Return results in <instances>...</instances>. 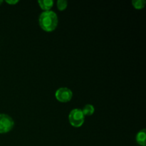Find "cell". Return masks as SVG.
Returning <instances> with one entry per match:
<instances>
[{
	"label": "cell",
	"instance_id": "8fae6325",
	"mask_svg": "<svg viewBox=\"0 0 146 146\" xmlns=\"http://www.w3.org/2000/svg\"><path fill=\"white\" fill-rule=\"evenodd\" d=\"M2 2H3V1H1V0H0V5H1V3H2Z\"/></svg>",
	"mask_w": 146,
	"mask_h": 146
},
{
	"label": "cell",
	"instance_id": "9c48e42d",
	"mask_svg": "<svg viewBox=\"0 0 146 146\" xmlns=\"http://www.w3.org/2000/svg\"><path fill=\"white\" fill-rule=\"evenodd\" d=\"M68 5V1L66 0H58L57 1V7L60 11H63L65 9Z\"/></svg>",
	"mask_w": 146,
	"mask_h": 146
},
{
	"label": "cell",
	"instance_id": "6da1fadb",
	"mask_svg": "<svg viewBox=\"0 0 146 146\" xmlns=\"http://www.w3.org/2000/svg\"><path fill=\"white\" fill-rule=\"evenodd\" d=\"M58 21L57 14L51 10L43 11L38 18V23L41 28L48 32L53 31L56 29Z\"/></svg>",
	"mask_w": 146,
	"mask_h": 146
},
{
	"label": "cell",
	"instance_id": "277c9868",
	"mask_svg": "<svg viewBox=\"0 0 146 146\" xmlns=\"http://www.w3.org/2000/svg\"><path fill=\"white\" fill-rule=\"evenodd\" d=\"M55 96L58 101L62 103H66L71 101L73 96V93L71 89L66 87L60 88L56 91Z\"/></svg>",
	"mask_w": 146,
	"mask_h": 146
},
{
	"label": "cell",
	"instance_id": "3957f363",
	"mask_svg": "<svg viewBox=\"0 0 146 146\" xmlns=\"http://www.w3.org/2000/svg\"><path fill=\"white\" fill-rule=\"evenodd\" d=\"M14 125L12 118L7 114L0 113V133H6L11 131Z\"/></svg>",
	"mask_w": 146,
	"mask_h": 146
},
{
	"label": "cell",
	"instance_id": "30bf717a",
	"mask_svg": "<svg viewBox=\"0 0 146 146\" xmlns=\"http://www.w3.org/2000/svg\"><path fill=\"white\" fill-rule=\"evenodd\" d=\"M6 2L8 3V4H11V5H14V4H17V3L19 2V1L18 0H9H9H7Z\"/></svg>",
	"mask_w": 146,
	"mask_h": 146
},
{
	"label": "cell",
	"instance_id": "5b68a950",
	"mask_svg": "<svg viewBox=\"0 0 146 146\" xmlns=\"http://www.w3.org/2000/svg\"><path fill=\"white\" fill-rule=\"evenodd\" d=\"M146 130L143 129L138 133L136 135V141L140 145L145 146L146 145Z\"/></svg>",
	"mask_w": 146,
	"mask_h": 146
},
{
	"label": "cell",
	"instance_id": "52a82bcc",
	"mask_svg": "<svg viewBox=\"0 0 146 146\" xmlns=\"http://www.w3.org/2000/svg\"><path fill=\"white\" fill-rule=\"evenodd\" d=\"M82 110V112L84 113V116H88V115H92L94 114V111H95V108H94V106L91 105V104H87Z\"/></svg>",
	"mask_w": 146,
	"mask_h": 146
},
{
	"label": "cell",
	"instance_id": "8992f818",
	"mask_svg": "<svg viewBox=\"0 0 146 146\" xmlns=\"http://www.w3.org/2000/svg\"><path fill=\"white\" fill-rule=\"evenodd\" d=\"M38 4L42 9L45 11H49L54 5V1L52 0H39L38 1Z\"/></svg>",
	"mask_w": 146,
	"mask_h": 146
},
{
	"label": "cell",
	"instance_id": "7a4b0ae2",
	"mask_svg": "<svg viewBox=\"0 0 146 146\" xmlns=\"http://www.w3.org/2000/svg\"><path fill=\"white\" fill-rule=\"evenodd\" d=\"M84 119H85V116L83 113L82 110L80 108L73 109L68 115L70 123L72 126L76 127V128L81 127L84 124Z\"/></svg>",
	"mask_w": 146,
	"mask_h": 146
},
{
	"label": "cell",
	"instance_id": "ba28073f",
	"mask_svg": "<svg viewBox=\"0 0 146 146\" xmlns=\"http://www.w3.org/2000/svg\"><path fill=\"white\" fill-rule=\"evenodd\" d=\"M132 4L134 8L137 9H141L145 7V0H133Z\"/></svg>",
	"mask_w": 146,
	"mask_h": 146
}]
</instances>
